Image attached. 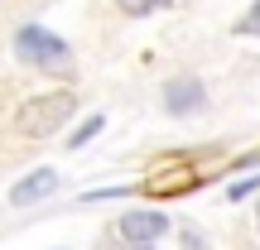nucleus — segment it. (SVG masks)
Returning <instances> with one entry per match:
<instances>
[{
	"label": "nucleus",
	"instance_id": "nucleus-1",
	"mask_svg": "<svg viewBox=\"0 0 260 250\" xmlns=\"http://www.w3.org/2000/svg\"><path fill=\"white\" fill-rule=\"evenodd\" d=\"M73 111H77L73 92H44V96H29V101L19 106L15 125H19V135H29V139H48V135H58V130L73 121Z\"/></svg>",
	"mask_w": 260,
	"mask_h": 250
},
{
	"label": "nucleus",
	"instance_id": "nucleus-2",
	"mask_svg": "<svg viewBox=\"0 0 260 250\" xmlns=\"http://www.w3.org/2000/svg\"><path fill=\"white\" fill-rule=\"evenodd\" d=\"M15 58L29 63V67H68V63H73V48H68L58 34H48V29L24 24L15 34Z\"/></svg>",
	"mask_w": 260,
	"mask_h": 250
},
{
	"label": "nucleus",
	"instance_id": "nucleus-3",
	"mask_svg": "<svg viewBox=\"0 0 260 250\" xmlns=\"http://www.w3.org/2000/svg\"><path fill=\"white\" fill-rule=\"evenodd\" d=\"M203 106H207V87L198 77H174L164 87V111L169 116H198Z\"/></svg>",
	"mask_w": 260,
	"mask_h": 250
},
{
	"label": "nucleus",
	"instance_id": "nucleus-4",
	"mask_svg": "<svg viewBox=\"0 0 260 250\" xmlns=\"http://www.w3.org/2000/svg\"><path fill=\"white\" fill-rule=\"evenodd\" d=\"M58 193V173L53 168H34V173H24L15 188H10V202L15 207H39L44 197H53Z\"/></svg>",
	"mask_w": 260,
	"mask_h": 250
},
{
	"label": "nucleus",
	"instance_id": "nucleus-5",
	"mask_svg": "<svg viewBox=\"0 0 260 250\" xmlns=\"http://www.w3.org/2000/svg\"><path fill=\"white\" fill-rule=\"evenodd\" d=\"M164 231H169V222L159 212H130V217H121V236L130 245H149V241H159Z\"/></svg>",
	"mask_w": 260,
	"mask_h": 250
},
{
	"label": "nucleus",
	"instance_id": "nucleus-6",
	"mask_svg": "<svg viewBox=\"0 0 260 250\" xmlns=\"http://www.w3.org/2000/svg\"><path fill=\"white\" fill-rule=\"evenodd\" d=\"M125 15H154V10H169L174 0H116Z\"/></svg>",
	"mask_w": 260,
	"mask_h": 250
},
{
	"label": "nucleus",
	"instance_id": "nucleus-7",
	"mask_svg": "<svg viewBox=\"0 0 260 250\" xmlns=\"http://www.w3.org/2000/svg\"><path fill=\"white\" fill-rule=\"evenodd\" d=\"M92 135H102V116H92V121H82V125L73 130V139H68V145L77 149V145H87V139H92Z\"/></svg>",
	"mask_w": 260,
	"mask_h": 250
},
{
	"label": "nucleus",
	"instance_id": "nucleus-8",
	"mask_svg": "<svg viewBox=\"0 0 260 250\" xmlns=\"http://www.w3.org/2000/svg\"><path fill=\"white\" fill-rule=\"evenodd\" d=\"M236 34H246V39H260V0H255L251 10H246V19L236 24Z\"/></svg>",
	"mask_w": 260,
	"mask_h": 250
},
{
	"label": "nucleus",
	"instance_id": "nucleus-9",
	"mask_svg": "<svg viewBox=\"0 0 260 250\" xmlns=\"http://www.w3.org/2000/svg\"><path fill=\"white\" fill-rule=\"evenodd\" d=\"M251 188H260V178H241V183H232V188H226V197H232V202H241Z\"/></svg>",
	"mask_w": 260,
	"mask_h": 250
},
{
	"label": "nucleus",
	"instance_id": "nucleus-10",
	"mask_svg": "<svg viewBox=\"0 0 260 250\" xmlns=\"http://www.w3.org/2000/svg\"><path fill=\"white\" fill-rule=\"evenodd\" d=\"M183 250H207V245H203V236H193V231H188V236H183Z\"/></svg>",
	"mask_w": 260,
	"mask_h": 250
},
{
	"label": "nucleus",
	"instance_id": "nucleus-11",
	"mask_svg": "<svg viewBox=\"0 0 260 250\" xmlns=\"http://www.w3.org/2000/svg\"><path fill=\"white\" fill-rule=\"evenodd\" d=\"M135 250H149V245H135Z\"/></svg>",
	"mask_w": 260,
	"mask_h": 250
},
{
	"label": "nucleus",
	"instance_id": "nucleus-12",
	"mask_svg": "<svg viewBox=\"0 0 260 250\" xmlns=\"http://www.w3.org/2000/svg\"><path fill=\"white\" fill-rule=\"evenodd\" d=\"M255 217H260V212H255Z\"/></svg>",
	"mask_w": 260,
	"mask_h": 250
}]
</instances>
